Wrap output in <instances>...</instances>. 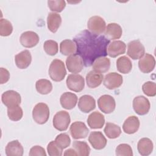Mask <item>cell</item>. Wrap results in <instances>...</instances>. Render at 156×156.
<instances>
[{
    "mask_svg": "<svg viewBox=\"0 0 156 156\" xmlns=\"http://www.w3.org/2000/svg\"><path fill=\"white\" fill-rule=\"evenodd\" d=\"M1 101L7 107L19 105L21 102L20 93L14 90H8L4 92L1 96Z\"/></svg>",
    "mask_w": 156,
    "mask_h": 156,
    "instance_id": "obj_12",
    "label": "cell"
},
{
    "mask_svg": "<svg viewBox=\"0 0 156 156\" xmlns=\"http://www.w3.org/2000/svg\"><path fill=\"white\" fill-rule=\"evenodd\" d=\"M88 141L94 149L101 150L105 147L107 141L101 132L94 131L90 133Z\"/></svg>",
    "mask_w": 156,
    "mask_h": 156,
    "instance_id": "obj_16",
    "label": "cell"
},
{
    "mask_svg": "<svg viewBox=\"0 0 156 156\" xmlns=\"http://www.w3.org/2000/svg\"><path fill=\"white\" fill-rule=\"evenodd\" d=\"M60 51L64 55L69 56L76 54L77 46L74 40L66 39L60 43Z\"/></svg>",
    "mask_w": 156,
    "mask_h": 156,
    "instance_id": "obj_28",
    "label": "cell"
},
{
    "mask_svg": "<svg viewBox=\"0 0 156 156\" xmlns=\"http://www.w3.org/2000/svg\"><path fill=\"white\" fill-rule=\"evenodd\" d=\"M87 123L91 129H101L105 124L104 116L98 111L93 112L88 116Z\"/></svg>",
    "mask_w": 156,
    "mask_h": 156,
    "instance_id": "obj_20",
    "label": "cell"
},
{
    "mask_svg": "<svg viewBox=\"0 0 156 156\" xmlns=\"http://www.w3.org/2000/svg\"><path fill=\"white\" fill-rule=\"evenodd\" d=\"M67 87L75 92H80L85 87L84 78L78 74H71L68 75L66 80Z\"/></svg>",
    "mask_w": 156,
    "mask_h": 156,
    "instance_id": "obj_7",
    "label": "cell"
},
{
    "mask_svg": "<svg viewBox=\"0 0 156 156\" xmlns=\"http://www.w3.org/2000/svg\"><path fill=\"white\" fill-rule=\"evenodd\" d=\"M155 60L154 57L148 53L144 54L138 61L140 70L143 73H149L155 68Z\"/></svg>",
    "mask_w": 156,
    "mask_h": 156,
    "instance_id": "obj_15",
    "label": "cell"
},
{
    "mask_svg": "<svg viewBox=\"0 0 156 156\" xmlns=\"http://www.w3.org/2000/svg\"><path fill=\"white\" fill-rule=\"evenodd\" d=\"M35 88L38 93L41 94H48L52 90V85L48 79H41L36 82Z\"/></svg>",
    "mask_w": 156,
    "mask_h": 156,
    "instance_id": "obj_32",
    "label": "cell"
},
{
    "mask_svg": "<svg viewBox=\"0 0 156 156\" xmlns=\"http://www.w3.org/2000/svg\"><path fill=\"white\" fill-rule=\"evenodd\" d=\"M153 143L148 138H143L140 139L137 144L138 151L140 155L147 156L150 155L153 151Z\"/></svg>",
    "mask_w": 156,
    "mask_h": 156,
    "instance_id": "obj_26",
    "label": "cell"
},
{
    "mask_svg": "<svg viewBox=\"0 0 156 156\" xmlns=\"http://www.w3.org/2000/svg\"><path fill=\"white\" fill-rule=\"evenodd\" d=\"M13 31L12 23L6 19L1 18L0 20V35L3 37L10 35Z\"/></svg>",
    "mask_w": 156,
    "mask_h": 156,
    "instance_id": "obj_35",
    "label": "cell"
},
{
    "mask_svg": "<svg viewBox=\"0 0 156 156\" xmlns=\"http://www.w3.org/2000/svg\"><path fill=\"white\" fill-rule=\"evenodd\" d=\"M62 107L66 110H71L75 107L77 102V96L73 93H63L60 98Z\"/></svg>",
    "mask_w": 156,
    "mask_h": 156,
    "instance_id": "obj_21",
    "label": "cell"
},
{
    "mask_svg": "<svg viewBox=\"0 0 156 156\" xmlns=\"http://www.w3.org/2000/svg\"><path fill=\"white\" fill-rule=\"evenodd\" d=\"M88 31L93 34L100 35L106 28V23L104 20L99 16H93L90 18L87 23Z\"/></svg>",
    "mask_w": 156,
    "mask_h": 156,
    "instance_id": "obj_5",
    "label": "cell"
},
{
    "mask_svg": "<svg viewBox=\"0 0 156 156\" xmlns=\"http://www.w3.org/2000/svg\"><path fill=\"white\" fill-rule=\"evenodd\" d=\"M122 34V30L121 27L115 23H109L105 30V35L109 40L119 39Z\"/></svg>",
    "mask_w": 156,
    "mask_h": 156,
    "instance_id": "obj_24",
    "label": "cell"
},
{
    "mask_svg": "<svg viewBox=\"0 0 156 156\" xmlns=\"http://www.w3.org/2000/svg\"><path fill=\"white\" fill-rule=\"evenodd\" d=\"M66 65L69 72L76 74L83 69L84 64L82 58L78 54H75L66 58Z\"/></svg>",
    "mask_w": 156,
    "mask_h": 156,
    "instance_id": "obj_11",
    "label": "cell"
},
{
    "mask_svg": "<svg viewBox=\"0 0 156 156\" xmlns=\"http://www.w3.org/2000/svg\"><path fill=\"white\" fill-rule=\"evenodd\" d=\"M151 107L148 99L143 96H138L133 100V108L135 113L139 115L147 114Z\"/></svg>",
    "mask_w": 156,
    "mask_h": 156,
    "instance_id": "obj_10",
    "label": "cell"
},
{
    "mask_svg": "<svg viewBox=\"0 0 156 156\" xmlns=\"http://www.w3.org/2000/svg\"><path fill=\"white\" fill-rule=\"evenodd\" d=\"M117 156H132L133 152L131 146L126 143L119 144L115 150Z\"/></svg>",
    "mask_w": 156,
    "mask_h": 156,
    "instance_id": "obj_38",
    "label": "cell"
},
{
    "mask_svg": "<svg viewBox=\"0 0 156 156\" xmlns=\"http://www.w3.org/2000/svg\"><path fill=\"white\" fill-rule=\"evenodd\" d=\"M43 49L46 53L49 55H55L58 50V43L52 40H46L43 44Z\"/></svg>",
    "mask_w": 156,
    "mask_h": 156,
    "instance_id": "obj_36",
    "label": "cell"
},
{
    "mask_svg": "<svg viewBox=\"0 0 156 156\" xmlns=\"http://www.w3.org/2000/svg\"><path fill=\"white\" fill-rule=\"evenodd\" d=\"M7 115L11 121H18L22 118L23 112L19 105L7 107Z\"/></svg>",
    "mask_w": 156,
    "mask_h": 156,
    "instance_id": "obj_34",
    "label": "cell"
},
{
    "mask_svg": "<svg viewBox=\"0 0 156 156\" xmlns=\"http://www.w3.org/2000/svg\"><path fill=\"white\" fill-rule=\"evenodd\" d=\"M116 68L119 73L127 74L132 70V63L129 57L122 56L119 57L116 60Z\"/></svg>",
    "mask_w": 156,
    "mask_h": 156,
    "instance_id": "obj_30",
    "label": "cell"
},
{
    "mask_svg": "<svg viewBox=\"0 0 156 156\" xmlns=\"http://www.w3.org/2000/svg\"><path fill=\"white\" fill-rule=\"evenodd\" d=\"M62 23L61 16L55 12L49 13L47 17V25L48 29L52 33L57 31Z\"/></svg>",
    "mask_w": 156,
    "mask_h": 156,
    "instance_id": "obj_27",
    "label": "cell"
},
{
    "mask_svg": "<svg viewBox=\"0 0 156 156\" xmlns=\"http://www.w3.org/2000/svg\"><path fill=\"white\" fill-rule=\"evenodd\" d=\"M47 151L50 156H61L63 154V149L55 141H51L48 144Z\"/></svg>",
    "mask_w": 156,
    "mask_h": 156,
    "instance_id": "obj_37",
    "label": "cell"
},
{
    "mask_svg": "<svg viewBox=\"0 0 156 156\" xmlns=\"http://www.w3.org/2000/svg\"><path fill=\"white\" fill-rule=\"evenodd\" d=\"M39 36L33 31H26L20 36V41L21 45L25 48H30L35 46L39 42Z\"/></svg>",
    "mask_w": 156,
    "mask_h": 156,
    "instance_id": "obj_14",
    "label": "cell"
},
{
    "mask_svg": "<svg viewBox=\"0 0 156 156\" xmlns=\"http://www.w3.org/2000/svg\"><path fill=\"white\" fill-rule=\"evenodd\" d=\"M5 151L7 156H22L24 152L23 146L17 140L8 143Z\"/></svg>",
    "mask_w": 156,
    "mask_h": 156,
    "instance_id": "obj_25",
    "label": "cell"
},
{
    "mask_svg": "<svg viewBox=\"0 0 156 156\" xmlns=\"http://www.w3.org/2000/svg\"><path fill=\"white\" fill-rule=\"evenodd\" d=\"M79 110L83 113H89L96 107V101L93 96L88 94L82 96L78 102Z\"/></svg>",
    "mask_w": 156,
    "mask_h": 156,
    "instance_id": "obj_18",
    "label": "cell"
},
{
    "mask_svg": "<svg viewBox=\"0 0 156 156\" xmlns=\"http://www.w3.org/2000/svg\"><path fill=\"white\" fill-rule=\"evenodd\" d=\"M29 155L30 156H35V155H40V156H46V153L45 150L43 147L40 146H33L29 151Z\"/></svg>",
    "mask_w": 156,
    "mask_h": 156,
    "instance_id": "obj_42",
    "label": "cell"
},
{
    "mask_svg": "<svg viewBox=\"0 0 156 156\" xmlns=\"http://www.w3.org/2000/svg\"><path fill=\"white\" fill-rule=\"evenodd\" d=\"M73 148L76 151L77 155L80 156H88L90 152V148L85 141H74L73 143Z\"/></svg>",
    "mask_w": 156,
    "mask_h": 156,
    "instance_id": "obj_33",
    "label": "cell"
},
{
    "mask_svg": "<svg viewBox=\"0 0 156 156\" xmlns=\"http://www.w3.org/2000/svg\"><path fill=\"white\" fill-rule=\"evenodd\" d=\"M69 132L75 140L85 138L89 133V129L85 124L81 121H75L70 126Z\"/></svg>",
    "mask_w": 156,
    "mask_h": 156,
    "instance_id": "obj_8",
    "label": "cell"
},
{
    "mask_svg": "<svg viewBox=\"0 0 156 156\" xmlns=\"http://www.w3.org/2000/svg\"><path fill=\"white\" fill-rule=\"evenodd\" d=\"M98 105L99 109L104 113H112L116 107V102L113 96L108 94L101 96L98 100Z\"/></svg>",
    "mask_w": 156,
    "mask_h": 156,
    "instance_id": "obj_9",
    "label": "cell"
},
{
    "mask_svg": "<svg viewBox=\"0 0 156 156\" xmlns=\"http://www.w3.org/2000/svg\"><path fill=\"white\" fill-rule=\"evenodd\" d=\"M63 155H67V156H69V155L76 156V155H77V154L74 149H68L65 151Z\"/></svg>",
    "mask_w": 156,
    "mask_h": 156,
    "instance_id": "obj_44",
    "label": "cell"
},
{
    "mask_svg": "<svg viewBox=\"0 0 156 156\" xmlns=\"http://www.w3.org/2000/svg\"><path fill=\"white\" fill-rule=\"evenodd\" d=\"M48 5L51 11L61 12L66 6V2L63 0L48 1Z\"/></svg>",
    "mask_w": 156,
    "mask_h": 156,
    "instance_id": "obj_39",
    "label": "cell"
},
{
    "mask_svg": "<svg viewBox=\"0 0 156 156\" xmlns=\"http://www.w3.org/2000/svg\"><path fill=\"white\" fill-rule=\"evenodd\" d=\"M105 135L110 139H115L119 136L121 129L119 126L112 122H107L104 130Z\"/></svg>",
    "mask_w": 156,
    "mask_h": 156,
    "instance_id": "obj_31",
    "label": "cell"
},
{
    "mask_svg": "<svg viewBox=\"0 0 156 156\" xmlns=\"http://www.w3.org/2000/svg\"><path fill=\"white\" fill-rule=\"evenodd\" d=\"M145 49L139 40L130 41L127 44V54L132 59H140L145 53Z\"/></svg>",
    "mask_w": 156,
    "mask_h": 156,
    "instance_id": "obj_6",
    "label": "cell"
},
{
    "mask_svg": "<svg viewBox=\"0 0 156 156\" xmlns=\"http://www.w3.org/2000/svg\"><path fill=\"white\" fill-rule=\"evenodd\" d=\"M143 93L147 96L154 97L156 95V85L155 83L148 81L145 82L142 86Z\"/></svg>",
    "mask_w": 156,
    "mask_h": 156,
    "instance_id": "obj_40",
    "label": "cell"
},
{
    "mask_svg": "<svg viewBox=\"0 0 156 156\" xmlns=\"http://www.w3.org/2000/svg\"><path fill=\"white\" fill-rule=\"evenodd\" d=\"M73 40L77 46L76 54L82 58L86 67L91 66L96 58L107 55V48L110 41L104 35H94L84 30Z\"/></svg>",
    "mask_w": 156,
    "mask_h": 156,
    "instance_id": "obj_1",
    "label": "cell"
},
{
    "mask_svg": "<svg viewBox=\"0 0 156 156\" xmlns=\"http://www.w3.org/2000/svg\"><path fill=\"white\" fill-rule=\"evenodd\" d=\"M126 49V44L124 42L121 40H116L110 42L107 48V53L110 57L115 58L124 54Z\"/></svg>",
    "mask_w": 156,
    "mask_h": 156,
    "instance_id": "obj_17",
    "label": "cell"
},
{
    "mask_svg": "<svg viewBox=\"0 0 156 156\" xmlns=\"http://www.w3.org/2000/svg\"><path fill=\"white\" fill-rule=\"evenodd\" d=\"M16 66L20 69H26L31 63L32 56L28 50H24L15 56Z\"/></svg>",
    "mask_w": 156,
    "mask_h": 156,
    "instance_id": "obj_19",
    "label": "cell"
},
{
    "mask_svg": "<svg viewBox=\"0 0 156 156\" xmlns=\"http://www.w3.org/2000/svg\"><path fill=\"white\" fill-rule=\"evenodd\" d=\"M140 124V120L138 117L136 116H130L124 121L122 129L127 134H133L138 131Z\"/></svg>",
    "mask_w": 156,
    "mask_h": 156,
    "instance_id": "obj_22",
    "label": "cell"
},
{
    "mask_svg": "<svg viewBox=\"0 0 156 156\" xmlns=\"http://www.w3.org/2000/svg\"><path fill=\"white\" fill-rule=\"evenodd\" d=\"M122 76L116 72L108 73L104 79V85L109 90H114L119 87L122 84Z\"/></svg>",
    "mask_w": 156,
    "mask_h": 156,
    "instance_id": "obj_13",
    "label": "cell"
},
{
    "mask_svg": "<svg viewBox=\"0 0 156 156\" xmlns=\"http://www.w3.org/2000/svg\"><path fill=\"white\" fill-rule=\"evenodd\" d=\"M32 118L38 124L46 123L49 118V108L48 105L43 102L37 104L32 110Z\"/></svg>",
    "mask_w": 156,
    "mask_h": 156,
    "instance_id": "obj_3",
    "label": "cell"
},
{
    "mask_svg": "<svg viewBox=\"0 0 156 156\" xmlns=\"http://www.w3.org/2000/svg\"><path fill=\"white\" fill-rule=\"evenodd\" d=\"M110 67V60L105 57H99L96 58L92 64L93 70L104 73L107 72Z\"/></svg>",
    "mask_w": 156,
    "mask_h": 156,
    "instance_id": "obj_29",
    "label": "cell"
},
{
    "mask_svg": "<svg viewBox=\"0 0 156 156\" xmlns=\"http://www.w3.org/2000/svg\"><path fill=\"white\" fill-rule=\"evenodd\" d=\"M71 121L69 114L66 111L61 110L55 113L53 118V126L59 131L66 130Z\"/></svg>",
    "mask_w": 156,
    "mask_h": 156,
    "instance_id": "obj_4",
    "label": "cell"
},
{
    "mask_svg": "<svg viewBox=\"0 0 156 156\" xmlns=\"http://www.w3.org/2000/svg\"><path fill=\"white\" fill-rule=\"evenodd\" d=\"M66 74V70L63 62L59 59H54L49 68L51 79L55 82H60L63 80Z\"/></svg>",
    "mask_w": 156,
    "mask_h": 156,
    "instance_id": "obj_2",
    "label": "cell"
},
{
    "mask_svg": "<svg viewBox=\"0 0 156 156\" xmlns=\"http://www.w3.org/2000/svg\"><path fill=\"white\" fill-rule=\"evenodd\" d=\"M0 77H1V84L5 83L10 79V73L9 71L4 68H0Z\"/></svg>",
    "mask_w": 156,
    "mask_h": 156,
    "instance_id": "obj_43",
    "label": "cell"
},
{
    "mask_svg": "<svg viewBox=\"0 0 156 156\" xmlns=\"http://www.w3.org/2000/svg\"><path fill=\"white\" fill-rule=\"evenodd\" d=\"M55 141L62 149L66 148L71 143L69 136L65 133H62L56 136Z\"/></svg>",
    "mask_w": 156,
    "mask_h": 156,
    "instance_id": "obj_41",
    "label": "cell"
},
{
    "mask_svg": "<svg viewBox=\"0 0 156 156\" xmlns=\"http://www.w3.org/2000/svg\"><path fill=\"white\" fill-rule=\"evenodd\" d=\"M103 79V74L94 70L89 71L86 75L87 84L90 88H95L99 87L101 84Z\"/></svg>",
    "mask_w": 156,
    "mask_h": 156,
    "instance_id": "obj_23",
    "label": "cell"
}]
</instances>
